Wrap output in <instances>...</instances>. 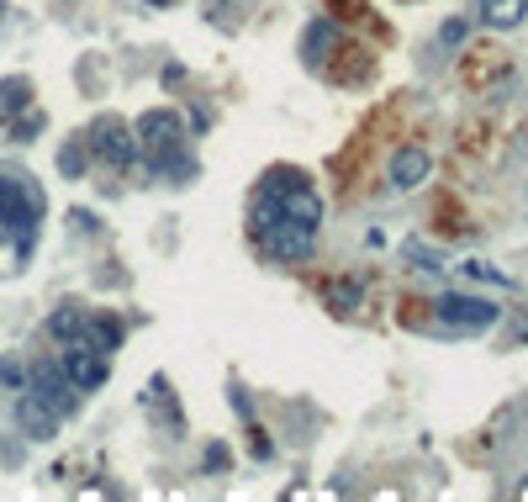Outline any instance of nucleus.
Here are the masks:
<instances>
[{
    "label": "nucleus",
    "mask_w": 528,
    "mask_h": 502,
    "mask_svg": "<svg viewBox=\"0 0 528 502\" xmlns=\"http://www.w3.org/2000/svg\"><path fill=\"white\" fill-rule=\"evenodd\" d=\"M37 217H43V191L22 170H0V228L16 233V249H32Z\"/></svg>",
    "instance_id": "nucleus-1"
},
{
    "label": "nucleus",
    "mask_w": 528,
    "mask_h": 502,
    "mask_svg": "<svg viewBox=\"0 0 528 502\" xmlns=\"http://www.w3.org/2000/svg\"><path fill=\"white\" fill-rule=\"evenodd\" d=\"M254 238L270 259H307L312 254V233L301 228V222H291L286 212H275L270 201H259V196H254Z\"/></svg>",
    "instance_id": "nucleus-2"
},
{
    "label": "nucleus",
    "mask_w": 528,
    "mask_h": 502,
    "mask_svg": "<svg viewBox=\"0 0 528 502\" xmlns=\"http://www.w3.org/2000/svg\"><path fill=\"white\" fill-rule=\"evenodd\" d=\"M85 148H90L96 159H106V164H117V170H127V164L138 159V133H132L122 117H96V122H90Z\"/></svg>",
    "instance_id": "nucleus-3"
},
{
    "label": "nucleus",
    "mask_w": 528,
    "mask_h": 502,
    "mask_svg": "<svg viewBox=\"0 0 528 502\" xmlns=\"http://www.w3.org/2000/svg\"><path fill=\"white\" fill-rule=\"evenodd\" d=\"M433 312H439L444 328H470V333L497 323V307L486 302V296H439V302H433Z\"/></svg>",
    "instance_id": "nucleus-4"
},
{
    "label": "nucleus",
    "mask_w": 528,
    "mask_h": 502,
    "mask_svg": "<svg viewBox=\"0 0 528 502\" xmlns=\"http://www.w3.org/2000/svg\"><path fill=\"white\" fill-rule=\"evenodd\" d=\"M32 392L43 397L59 418L80 407V397H74V386H69V376H64V365H37V370H32Z\"/></svg>",
    "instance_id": "nucleus-5"
},
{
    "label": "nucleus",
    "mask_w": 528,
    "mask_h": 502,
    "mask_svg": "<svg viewBox=\"0 0 528 502\" xmlns=\"http://www.w3.org/2000/svg\"><path fill=\"white\" fill-rule=\"evenodd\" d=\"M428 170H433V159H428V148H418V143H407V148L391 154V185L396 191H418V185L428 180Z\"/></svg>",
    "instance_id": "nucleus-6"
},
{
    "label": "nucleus",
    "mask_w": 528,
    "mask_h": 502,
    "mask_svg": "<svg viewBox=\"0 0 528 502\" xmlns=\"http://www.w3.org/2000/svg\"><path fill=\"white\" fill-rule=\"evenodd\" d=\"M16 423H22V434H27V439H37V444L59 434V413H53V407H48L43 397H37V392H27L22 402H16Z\"/></svg>",
    "instance_id": "nucleus-7"
},
{
    "label": "nucleus",
    "mask_w": 528,
    "mask_h": 502,
    "mask_svg": "<svg viewBox=\"0 0 528 502\" xmlns=\"http://www.w3.org/2000/svg\"><path fill=\"white\" fill-rule=\"evenodd\" d=\"M64 376H69V386L74 392H96V386H106V360L101 355H90V349H69L64 355Z\"/></svg>",
    "instance_id": "nucleus-8"
},
{
    "label": "nucleus",
    "mask_w": 528,
    "mask_h": 502,
    "mask_svg": "<svg viewBox=\"0 0 528 502\" xmlns=\"http://www.w3.org/2000/svg\"><path fill=\"white\" fill-rule=\"evenodd\" d=\"M523 16H528V0H481V22H486V27H497V32L518 27Z\"/></svg>",
    "instance_id": "nucleus-9"
},
{
    "label": "nucleus",
    "mask_w": 528,
    "mask_h": 502,
    "mask_svg": "<svg viewBox=\"0 0 528 502\" xmlns=\"http://www.w3.org/2000/svg\"><path fill=\"white\" fill-rule=\"evenodd\" d=\"M85 349H96V355H106V349L122 344V323L117 318H85V333H80Z\"/></svg>",
    "instance_id": "nucleus-10"
},
{
    "label": "nucleus",
    "mask_w": 528,
    "mask_h": 502,
    "mask_svg": "<svg viewBox=\"0 0 528 502\" xmlns=\"http://www.w3.org/2000/svg\"><path fill=\"white\" fill-rule=\"evenodd\" d=\"M333 43H338V27H333V22H312L307 37H301V53H307V64L317 69V64L328 59V48H333Z\"/></svg>",
    "instance_id": "nucleus-11"
},
{
    "label": "nucleus",
    "mask_w": 528,
    "mask_h": 502,
    "mask_svg": "<svg viewBox=\"0 0 528 502\" xmlns=\"http://www.w3.org/2000/svg\"><path fill=\"white\" fill-rule=\"evenodd\" d=\"M85 318H90V312L85 307H59V312H53V318H48V333H53V339H80V333H85Z\"/></svg>",
    "instance_id": "nucleus-12"
},
{
    "label": "nucleus",
    "mask_w": 528,
    "mask_h": 502,
    "mask_svg": "<svg viewBox=\"0 0 528 502\" xmlns=\"http://www.w3.org/2000/svg\"><path fill=\"white\" fill-rule=\"evenodd\" d=\"M328 307L333 312H354L360 307V281H333L328 286Z\"/></svg>",
    "instance_id": "nucleus-13"
},
{
    "label": "nucleus",
    "mask_w": 528,
    "mask_h": 502,
    "mask_svg": "<svg viewBox=\"0 0 528 502\" xmlns=\"http://www.w3.org/2000/svg\"><path fill=\"white\" fill-rule=\"evenodd\" d=\"M27 80H6V85H0V111H22L27 106Z\"/></svg>",
    "instance_id": "nucleus-14"
},
{
    "label": "nucleus",
    "mask_w": 528,
    "mask_h": 502,
    "mask_svg": "<svg viewBox=\"0 0 528 502\" xmlns=\"http://www.w3.org/2000/svg\"><path fill=\"white\" fill-rule=\"evenodd\" d=\"M80 143H85V138H80ZM80 143H69L64 154H59V170H64V175H80V170H85V148H80Z\"/></svg>",
    "instance_id": "nucleus-15"
},
{
    "label": "nucleus",
    "mask_w": 528,
    "mask_h": 502,
    "mask_svg": "<svg viewBox=\"0 0 528 502\" xmlns=\"http://www.w3.org/2000/svg\"><path fill=\"white\" fill-rule=\"evenodd\" d=\"M0 386H16V392H22V386H27V370L16 365V360H6V365H0Z\"/></svg>",
    "instance_id": "nucleus-16"
},
{
    "label": "nucleus",
    "mask_w": 528,
    "mask_h": 502,
    "mask_svg": "<svg viewBox=\"0 0 528 502\" xmlns=\"http://www.w3.org/2000/svg\"><path fill=\"white\" fill-rule=\"evenodd\" d=\"M228 466V450H222V444H212V450H206V471H222Z\"/></svg>",
    "instance_id": "nucleus-17"
},
{
    "label": "nucleus",
    "mask_w": 528,
    "mask_h": 502,
    "mask_svg": "<svg viewBox=\"0 0 528 502\" xmlns=\"http://www.w3.org/2000/svg\"><path fill=\"white\" fill-rule=\"evenodd\" d=\"M37 127H43V117H37V111H32V117H22V127H16V133H22V138H32Z\"/></svg>",
    "instance_id": "nucleus-18"
},
{
    "label": "nucleus",
    "mask_w": 528,
    "mask_h": 502,
    "mask_svg": "<svg viewBox=\"0 0 528 502\" xmlns=\"http://www.w3.org/2000/svg\"><path fill=\"white\" fill-rule=\"evenodd\" d=\"M154 6H164V0H154Z\"/></svg>",
    "instance_id": "nucleus-19"
}]
</instances>
